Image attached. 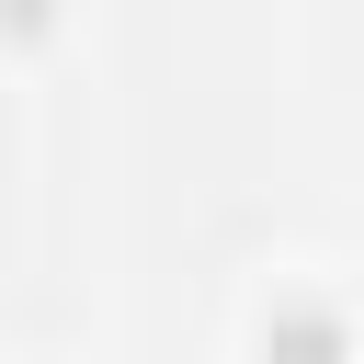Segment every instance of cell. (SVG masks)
I'll return each mask as SVG.
<instances>
[{
    "mask_svg": "<svg viewBox=\"0 0 364 364\" xmlns=\"http://www.w3.org/2000/svg\"><path fill=\"white\" fill-rule=\"evenodd\" d=\"M262 341H341V318H307L296 307V318H262Z\"/></svg>",
    "mask_w": 364,
    "mask_h": 364,
    "instance_id": "obj_1",
    "label": "cell"
},
{
    "mask_svg": "<svg viewBox=\"0 0 364 364\" xmlns=\"http://www.w3.org/2000/svg\"><path fill=\"white\" fill-rule=\"evenodd\" d=\"M46 23H57V0H0V34H23V46H34Z\"/></svg>",
    "mask_w": 364,
    "mask_h": 364,
    "instance_id": "obj_2",
    "label": "cell"
}]
</instances>
